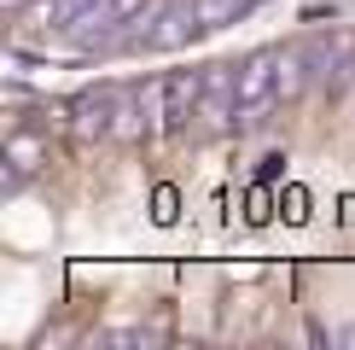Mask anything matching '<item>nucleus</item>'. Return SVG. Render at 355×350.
Masks as SVG:
<instances>
[{
	"instance_id": "nucleus-1",
	"label": "nucleus",
	"mask_w": 355,
	"mask_h": 350,
	"mask_svg": "<svg viewBox=\"0 0 355 350\" xmlns=\"http://www.w3.org/2000/svg\"><path fill=\"white\" fill-rule=\"evenodd\" d=\"M286 47H257L239 65V111H233V128L239 135H257L268 128V117L286 106Z\"/></svg>"
},
{
	"instance_id": "nucleus-2",
	"label": "nucleus",
	"mask_w": 355,
	"mask_h": 350,
	"mask_svg": "<svg viewBox=\"0 0 355 350\" xmlns=\"http://www.w3.org/2000/svg\"><path fill=\"white\" fill-rule=\"evenodd\" d=\"M233 111H239V65H204L192 135H221V128H233Z\"/></svg>"
},
{
	"instance_id": "nucleus-3",
	"label": "nucleus",
	"mask_w": 355,
	"mask_h": 350,
	"mask_svg": "<svg viewBox=\"0 0 355 350\" xmlns=\"http://www.w3.org/2000/svg\"><path fill=\"white\" fill-rule=\"evenodd\" d=\"M303 53H309V88H320V94H344V88L355 82V35H344V29L315 35Z\"/></svg>"
},
{
	"instance_id": "nucleus-4",
	"label": "nucleus",
	"mask_w": 355,
	"mask_h": 350,
	"mask_svg": "<svg viewBox=\"0 0 355 350\" xmlns=\"http://www.w3.org/2000/svg\"><path fill=\"white\" fill-rule=\"evenodd\" d=\"M198 35H210V29H204L198 6H192V0H181V6H164V12L152 18V29H146V47H140V53H181V47H192Z\"/></svg>"
},
{
	"instance_id": "nucleus-5",
	"label": "nucleus",
	"mask_w": 355,
	"mask_h": 350,
	"mask_svg": "<svg viewBox=\"0 0 355 350\" xmlns=\"http://www.w3.org/2000/svg\"><path fill=\"white\" fill-rule=\"evenodd\" d=\"M47 158H53V146H47V135H35V128H12L6 135V181L18 187V181H29V175H41L47 169Z\"/></svg>"
},
{
	"instance_id": "nucleus-6",
	"label": "nucleus",
	"mask_w": 355,
	"mask_h": 350,
	"mask_svg": "<svg viewBox=\"0 0 355 350\" xmlns=\"http://www.w3.org/2000/svg\"><path fill=\"white\" fill-rule=\"evenodd\" d=\"M70 117H76L82 140H111V117H116V88H87L82 99H70Z\"/></svg>"
},
{
	"instance_id": "nucleus-7",
	"label": "nucleus",
	"mask_w": 355,
	"mask_h": 350,
	"mask_svg": "<svg viewBox=\"0 0 355 350\" xmlns=\"http://www.w3.org/2000/svg\"><path fill=\"white\" fill-rule=\"evenodd\" d=\"M198 6V18H204V29H227V24H239L257 0H192Z\"/></svg>"
}]
</instances>
